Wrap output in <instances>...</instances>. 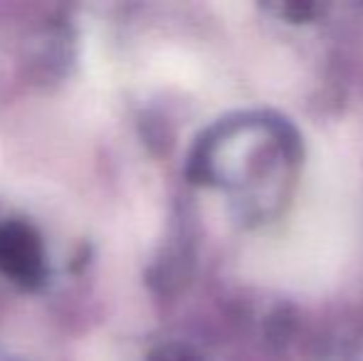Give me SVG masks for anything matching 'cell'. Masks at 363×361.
<instances>
[{"mask_svg":"<svg viewBox=\"0 0 363 361\" xmlns=\"http://www.w3.org/2000/svg\"><path fill=\"white\" fill-rule=\"evenodd\" d=\"M0 272L25 289H38L48 277L43 238L20 218L0 223Z\"/></svg>","mask_w":363,"mask_h":361,"instance_id":"2","label":"cell"},{"mask_svg":"<svg viewBox=\"0 0 363 361\" xmlns=\"http://www.w3.org/2000/svg\"><path fill=\"white\" fill-rule=\"evenodd\" d=\"M301 161L299 134L289 121L267 114H240L213 126L191 156L196 181L242 196L252 218L279 211Z\"/></svg>","mask_w":363,"mask_h":361,"instance_id":"1","label":"cell"},{"mask_svg":"<svg viewBox=\"0 0 363 361\" xmlns=\"http://www.w3.org/2000/svg\"><path fill=\"white\" fill-rule=\"evenodd\" d=\"M146 361H208L196 347L186 342H166L158 344Z\"/></svg>","mask_w":363,"mask_h":361,"instance_id":"3","label":"cell"}]
</instances>
